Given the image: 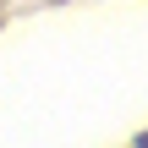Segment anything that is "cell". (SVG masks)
Listing matches in <instances>:
<instances>
[{
  "instance_id": "cell-1",
  "label": "cell",
  "mask_w": 148,
  "mask_h": 148,
  "mask_svg": "<svg viewBox=\"0 0 148 148\" xmlns=\"http://www.w3.org/2000/svg\"><path fill=\"white\" fill-rule=\"evenodd\" d=\"M137 148H148V132H143V137H137Z\"/></svg>"
}]
</instances>
